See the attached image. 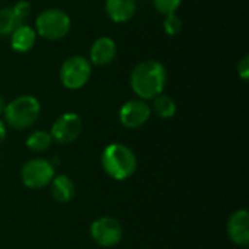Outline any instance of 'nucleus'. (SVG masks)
<instances>
[{"instance_id": "obj_1", "label": "nucleus", "mask_w": 249, "mask_h": 249, "mask_svg": "<svg viewBox=\"0 0 249 249\" xmlns=\"http://www.w3.org/2000/svg\"><path fill=\"white\" fill-rule=\"evenodd\" d=\"M168 83V73L162 63L156 60H144L139 63L130 76L133 92L143 101H152L163 93Z\"/></svg>"}, {"instance_id": "obj_2", "label": "nucleus", "mask_w": 249, "mask_h": 249, "mask_svg": "<svg viewBox=\"0 0 249 249\" xmlns=\"http://www.w3.org/2000/svg\"><path fill=\"white\" fill-rule=\"evenodd\" d=\"M101 165L104 172L111 179L125 181L137 171V156L127 144L111 143L102 150Z\"/></svg>"}, {"instance_id": "obj_3", "label": "nucleus", "mask_w": 249, "mask_h": 249, "mask_svg": "<svg viewBox=\"0 0 249 249\" xmlns=\"http://www.w3.org/2000/svg\"><path fill=\"white\" fill-rule=\"evenodd\" d=\"M3 115L6 127L22 131L38 121L41 115V104L32 95H20L6 104Z\"/></svg>"}, {"instance_id": "obj_4", "label": "nucleus", "mask_w": 249, "mask_h": 249, "mask_svg": "<svg viewBox=\"0 0 249 249\" xmlns=\"http://www.w3.org/2000/svg\"><path fill=\"white\" fill-rule=\"evenodd\" d=\"M71 28L70 16L57 7L42 10L35 20V32L44 39L58 41L64 38Z\"/></svg>"}, {"instance_id": "obj_5", "label": "nucleus", "mask_w": 249, "mask_h": 249, "mask_svg": "<svg viewBox=\"0 0 249 249\" xmlns=\"http://www.w3.org/2000/svg\"><path fill=\"white\" fill-rule=\"evenodd\" d=\"M55 166L44 158L26 160L20 168V181L29 190H42L50 185L55 175Z\"/></svg>"}, {"instance_id": "obj_6", "label": "nucleus", "mask_w": 249, "mask_h": 249, "mask_svg": "<svg viewBox=\"0 0 249 249\" xmlns=\"http://www.w3.org/2000/svg\"><path fill=\"white\" fill-rule=\"evenodd\" d=\"M89 235L98 247L112 248L123 241L124 229L118 219L112 216H101L90 223Z\"/></svg>"}, {"instance_id": "obj_7", "label": "nucleus", "mask_w": 249, "mask_h": 249, "mask_svg": "<svg viewBox=\"0 0 249 249\" xmlns=\"http://www.w3.org/2000/svg\"><path fill=\"white\" fill-rule=\"evenodd\" d=\"M90 63L82 55L69 57L60 67V82L69 90L82 89L90 79Z\"/></svg>"}, {"instance_id": "obj_8", "label": "nucleus", "mask_w": 249, "mask_h": 249, "mask_svg": "<svg viewBox=\"0 0 249 249\" xmlns=\"http://www.w3.org/2000/svg\"><path fill=\"white\" fill-rule=\"evenodd\" d=\"M83 130V121L76 112H64L61 114L51 125L50 134L53 142L67 146L79 139Z\"/></svg>"}, {"instance_id": "obj_9", "label": "nucleus", "mask_w": 249, "mask_h": 249, "mask_svg": "<svg viewBox=\"0 0 249 249\" xmlns=\"http://www.w3.org/2000/svg\"><path fill=\"white\" fill-rule=\"evenodd\" d=\"M150 115H152L150 105L147 104V101H143L140 98L127 101L125 104H123L118 112L120 123L130 130L140 128L142 125H144L149 121Z\"/></svg>"}, {"instance_id": "obj_10", "label": "nucleus", "mask_w": 249, "mask_h": 249, "mask_svg": "<svg viewBox=\"0 0 249 249\" xmlns=\"http://www.w3.org/2000/svg\"><path fill=\"white\" fill-rule=\"evenodd\" d=\"M226 233L232 244L241 248L249 245V213L247 209L235 210L226 223Z\"/></svg>"}, {"instance_id": "obj_11", "label": "nucleus", "mask_w": 249, "mask_h": 249, "mask_svg": "<svg viewBox=\"0 0 249 249\" xmlns=\"http://www.w3.org/2000/svg\"><path fill=\"white\" fill-rule=\"evenodd\" d=\"M50 196L58 204L70 203L76 196V184L67 174L54 175L53 181L50 182Z\"/></svg>"}, {"instance_id": "obj_12", "label": "nucleus", "mask_w": 249, "mask_h": 249, "mask_svg": "<svg viewBox=\"0 0 249 249\" xmlns=\"http://www.w3.org/2000/svg\"><path fill=\"white\" fill-rule=\"evenodd\" d=\"M117 55V44L109 36H101L98 38L89 51L90 63L95 66H107L109 64Z\"/></svg>"}, {"instance_id": "obj_13", "label": "nucleus", "mask_w": 249, "mask_h": 249, "mask_svg": "<svg viewBox=\"0 0 249 249\" xmlns=\"http://www.w3.org/2000/svg\"><path fill=\"white\" fill-rule=\"evenodd\" d=\"M105 12L108 18L115 23H127L136 13L134 0H107Z\"/></svg>"}, {"instance_id": "obj_14", "label": "nucleus", "mask_w": 249, "mask_h": 249, "mask_svg": "<svg viewBox=\"0 0 249 249\" xmlns=\"http://www.w3.org/2000/svg\"><path fill=\"white\" fill-rule=\"evenodd\" d=\"M35 42H36V32L34 28L28 25H20L10 34V45L12 50L16 53L31 51Z\"/></svg>"}, {"instance_id": "obj_15", "label": "nucleus", "mask_w": 249, "mask_h": 249, "mask_svg": "<svg viewBox=\"0 0 249 249\" xmlns=\"http://www.w3.org/2000/svg\"><path fill=\"white\" fill-rule=\"evenodd\" d=\"M152 112H155L159 118L162 120H169L177 114V104L169 95H158L156 98L152 99L150 105Z\"/></svg>"}, {"instance_id": "obj_16", "label": "nucleus", "mask_w": 249, "mask_h": 249, "mask_svg": "<svg viewBox=\"0 0 249 249\" xmlns=\"http://www.w3.org/2000/svg\"><path fill=\"white\" fill-rule=\"evenodd\" d=\"M25 144L26 147L34 152V153H44L47 152L51 144H53V139H51V134L50 131H45V130H35L32 131L26 140H25Z\"/></svg>"}, {"instance_id": "obj_17", "label": "nucleus", "mask_w": 249, "mask_h": 249, "mask_svg": "<svg viewBox=\"0 0 249 249\" xmlns=\"http://www.w3.org/2000/svg\"><path fill=\"white\" fill-rule=\"evenodd\" d=\"M16 28H18V23L12 13V9L10 7L0 9V36L10 35Z\"/></svg>"}, {"instance_id": "obj_18", "label": "nucleus", "mask_w": 249, "mask_h": 249, "mask_svg": "<svg viewBox=\"0 0 249 249\" xmlns=\"http://www.w3.org/2000/svg\"><path fill=\"white\" fill-rule=\"evenodd\" d=\"M182 29V20L181 18H178L175 13H171V15H166L165 19H163V31L166 35L169 36H175L181 32Z\"/></svg>"}, {"instance_id": "obj_19", "label": "nucleus", "mask_w": 249, "mask_h": 249, "mask_svg": "<svg viewBox=\"0 0 249 249\" xmlns=\"http://www.w3.org/2000/svg\"><path fill=\"white\" fill-rule=\"evenodd\" d=\"M10 9H12V13H13V16H15V19H16L18 26L25 25V20H26V18H28L29 13H31V4H29L26 0H19V1L15 3L13 7H10Z\"/></svg>"}, {"instance_id": "obj_20", "label": "nucleus", "mask_w": 249, "mask_h": 249, "mask_svg": "<svg viewBox=\"0 0 249 249\" xmlns=\"http://www.w3.org/2000/svg\"><path fill=\"white\" fill-rule=\"evenodd\" d=\"M181 3H182V0H153L156 10L163 16L175 13Z\"/></svg>"}, {"instance_id": "obj_21", "label": "nucleus", "mask_w": 249, "mask_h": 249, "mask_svg": "<svg viewBox=\"0 0 249 249\" xmlns=\"http://www.w3.org/2000/svg\"><path fill=\"white\" fill-rule=\"evenodd\" d=\"M238 74L242 80H248L249 77V57L245 55L239 63H238Z\"/></svg>"}, {"instance_id": "obj_22", "label": "nucleus", "mask_w": 249, "mask_h": 249, "mask_svg": "<svg viewBox=\"0 0 249 249\" xmlns=\"http://www.w3.org/2000/svg\"><path fill=\"white\" fill-rule=\"evenodd\" d=\"M6 136H7V127H6L4 121L0 120V144L6 140Z\"/></svg>"}, {"instance_id": "obj_23", "label": "nucleus", "mask_w": 249, "mask_h": 249, "mask_svg": "<svg viewBox=\"0 0 249 249\" xmlns=\"http://www.w3.org/2000/svg\"><path fill=\"white\" fill-rule=\"evenodd\" d=\"M4 107H6V102H4V99H3V98L0 96V115H3Z\"/></svg>"}, {"instance_id": "obj_24", "label": "nucleus", "mask_w": 249, "mask_h": 249, "mask_svg": "<svg viewBox=\"0 0 249 249\" xmlns=\"http://www.w3.org/2000/svg\"><path fill=\"white\" fill-rule=\"evenodd\" d=\"M244 249H248V247H247V248H244Z\"/></svg>"}]
</instances>
